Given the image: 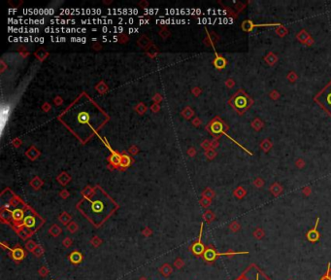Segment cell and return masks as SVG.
<instances>
[{
	"mask_svg": "<svg viewBox=\"0 0 331 280\" xmlns=\"http://www.w3.org/2000/svg\"><path fill=\"white\" fill-rule=\"evenodd\" d=\"M315 101L320 104L324 111H326L331 116V82L327 84L320 94L315 96Z\"/></svg>",
	"mask_w": 331,
	"mask_h": 280,
	"instance_id": "6da1fadb",
	"label": "cell"
},
{
	"mask_svg": "<svg viewBox=\"0 0 331 280\" xmlns=\"http://www.w3.org/2000/svg\"><path fill=\"white\" fill-rule=\"evenodd\" d=\"M253 103L252 99L246 94V93L241 92V94H236V95L233 98V104L234 107L236 108V110L243 113L244 111H246L247 109L250 106V104Z\"/></svg>",
	"mask_w": 331,
	"mask_h": 280,
	"instance_id": "7a4b0ae2",
	"label": "cell"
},
{
	"mask_svg": "<svg viewBox=\"0 0 331 280\" xmlns=\"http://www.w3.org/2000/svg\"><path fill=\"white\" fill-rule=\"evenodd\" d=\"M9 114H10V105L9 104H2L1 109H0V126H1V132L4 130L6 122L8 121Z\"/></svg>",
	"mask_w": 331,
	"mask_h": 280,
	"instance_id": "3957f363",
	"label": "cell"
},
{
	"mask_svg": "<svg viewBox=\"0 0 331 280\" xmlns=\"http://www.w3.org/2000/svg\"><path fill=\"white\" fill-rule=\"evenodd\" d=\"M87 30L85 29H82V28H78V29H74V28H51L48 27L46 28V32H85Z\"/></svg>",
	"mask_w": 331,
	"mask_h": 280,
	"instance_id": "277c9868",
	"label": "cell"
},
{
	"mask_svg": "<svg viewBox=\"0 0 331 280\" xmlns=\"http://www.w3.org/2000/svg\"><path fill=\"white\" fill-rule=\"evenodd\" d=\"M201 234H202V227H201V232H200L199 239H198V241L196 242L195 244L193 245V247H192V252H193L195 255H197V256H199V255H201L202 253H203V251H204V246L202 245V244H201V242H200V239H201Z\"/></svg>",
	"mask_w": 331,
	"mask_h": 280,
	"instance_id": "5b68a950",
	"label": "cell"
},
{
	"mask_svg": "<svg viewBox=\"0 0 331 280\" xmlns=\"http://www.w3.org/2000/svg\"><path fill=\"white\" fill-rule=\"evenodd\" d=\"M91 210L94 211L95 214H97V213H101L104 210V205L99 202V200H96V202H93V205H91Z\"/></svg>",
	"mask_w": 331,
	"mask_h": 280,
	"instance_id": "8992f818",
	"label": "cell"
},
{
	"mask_svg": "<svg viewBox=\"0 0 331 280\" xmlns=\"http://www.w3.org/2000/svg\"><path fill=\"white\" fill-rule=\"evenodd\" d=\"M12 257H13L17 261H20L24 257V252L22 250L21 248L14 249V250H12Z\"/></svg>",
	"mask_w": 331,
	"mask_h": 280,
	"instance_id": "52a82bcc",
	"label": "cell"
},
{
	"mask_svg": "<svg viewBox=\"0 0 331 280\" xmlns=\"http://www.w3.org/2000/svg\"><path fill=\"white\" fill-rule=\"evenodd\" d=\"M70 261L72 262L73 264H75V265H76V264H79L80 262L82 261V254L79 253V252H77V251L71 253V255H70Z\"/></svg>",
	"mask_w": 331,
	"mask_h": 280,
	"instance_id": "ba28073f",
	"label": "cell"
},
{
	"mask_svg": "<svg viewBox=\"0 0 331 280\" xmlns=\"http://www.w3.org/2000/svg\"><path fill=\"white\" fill-rule=\"evenodd\" d=\"M217 255L218 254L215 252L213 249H208V250H206L205 253H204V258L207 261H213L215 258H216Z\"/></svg>",
	"mask_w": 331,
	"mask_h": 280,
	"instance_id": "9c48e42d",
	"label": "cell"
},
{
	"mask_svg": "<svg viewBox=\"0 0 331 280\" xmlns=\"http://www.w3.org/2000/svg\"><path fill=\"white\" fill-rule=\"evenodd\" d=\"M160 272L162 273L163 275L168 276L170 273L172 272V269H171L170 266H169L168 264H165V265H163V266L160 267Z\"/></svg>",
	"mask_w": 331,
	"mask_h": 280,
	"instance_id": "30bf717a",
	"label": "cell"
},
{
	"mask_svg": "<svg viewBox=\"0 0 331 280\" xmlns=\"http://www.w3.org/2000/svg\"><path fill=\"white\" fill-rule=\"evenodd\" d=\"M9 30H14V32H38L39 30L36 29V28H31V29H28V28H16V29H12V28H9Z\"/></svg>",
	"mask_w": 331,
	"mask_h": 280,
	"instance_id": "8fae6325",
	"label": "cell"
},
{
	"mask_svg": "<svg viewBox=\"0 0 331 280\" xmlns=\"http://www.w3.org/2000/svg\"><path fill=\"white\" fill-rule=\"evenodd\" d=\"M36 247H37V246H36V244L33 241H29V242H27V244H26V248L28 249L29 251H34Z\"/></svg>",
	"mask_w": 331,
	"mask_h": 280,
	"instance_id": "7c38bea8",
	"label": "cell"
},
{
	"mask_svg": "<svg viewBox=\"0 0 331 280\" xmlns=\"http://www.w3.org/2000/svg\"><path fill=\"white\" fill-rule=\"evenodd\" d=\"M31 217H27V219L26 220V225L27 227H32L34 225V220L33 219H30Z\"/></svg>",
	"mask_w": 331,
	"mask_h": 280,
	"instance_id": "4fadbf2b",
	"label": "cell"
},
{
	"mask_svg": "<svg viewBox=\"0 0 331 280\" xmlns=\"http://www.w3.org/2000/svg\"><path fill=\"white\" fill-rule=\"evenodd\" d=\"M53 23L57 22V23H60V24H63L65 22H69V23H74L75 21H65V20H62V21H52Z\"/></svg>",
	"mask_w": 331,
	"mask_h": 280,
	"instance_id": "5bb4252c",
	"label": "cell"
},
{
	"mask_svg": "<svg viewBox=\"0 0 331 280\" xmlns=\"http://www.w3.org/2000/svg\"><path fill=\"white\" fill-rule=\"evenodd\" d=\"M34 253H35L36 256H40V255L43 253V249H42V247H36V248H35V250H34Z\"/></svg>",
	"mask_w": 331,
	"mask_h": 280,
	"instance_id": "9a60e30c",
	"label": "cell"
},
{
	"mask_svg": "<svg viewBox=\"0 0 331 280\" xmlns=\"http://www.w3.org/2000/svg\"><path fill=\"white\" fill-rule=\"evenodd\" d=\"M39 273L41 275L45 276L46 274H48V270H46V267H42V269L40 270V271H39Z\"/></svg>",
	"mask_w": 331,
	"mask_h": 280,
	"instance_id": "2e32d148",
	"label": "cell"
},
{
	"mask_svg": "<svg viewBox=\"0 0 331 280\" xmlns=\"http://www.w3.org/2000/svg\"><path fill=\"white\" fill-rule=\"evenodd\" d=\"M63 244H64L66 247H69V246L72 244V241H71V239H69V238H66V239L63 241Z\"/></svg>",
	"mask_w": 331,
	"mask_h": 280,
	"instance_id": "e0dca14e",
	"label": "cell"
},
{
	"mask_svg": "<svg viewBox=\"0 0 331 280\" xmlns=\"http://www.w3.org/2000/svg\"><path fill=\"white\" fill-rule=\"evenodd\" d=\"M175 266H176L177 267H182V266H183V262H182V260H177V261L175 262Z\"/></svg>",
	"mask_w": 331,
	"mask_h": 280,
	"instance_id": "ac0fdd59",
	"label": "cell"
},
{
	"mask_svg": "<svg viewBox=\"0 0 331 280\" xmlns=\"http://www.w3.org/2000/svg\"><path fill=\"white\" fill-rule=\"evenodd\" d=\"M139 280H147L146 278H141V279H139Z\"/></svg>",
	"mask_w": 331,
	"mask_h": 280,
	"instance_id": "d6986e66",
	"label": "cell"
}]
</instances>
